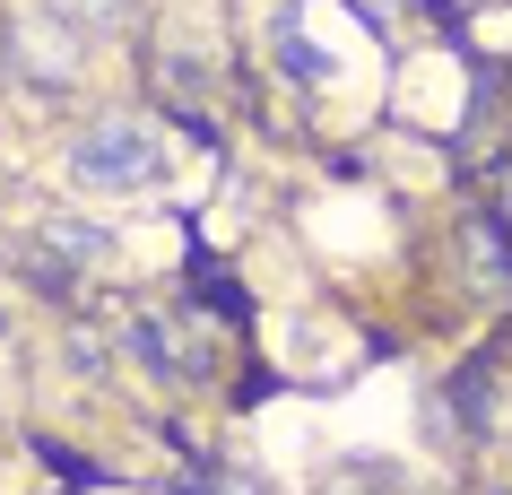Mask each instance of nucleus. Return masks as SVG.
<instances>
[{
	"label": "nucleus",
	"instance_id": "f257e3e1",
	"mask_svg": "<svg viewBox=\"0 0 512 495\" xmlns=\"http://www.w3.org/2000/svg\"><path fill=\"white\" fill-rule=\"evenodd\" d=\"M70 165H79V183L87 192H157V174H165V148L148 122H96V131L70 148Z\"/></svg>",
	"mask_w": 512,
	"mask_h": 495
},
{
	"label": "nucleus",
	"instance_id": "f03ea898",
	"mask_svg": "<svg viewBox=\"0 0 512 495\" xmlns=\"http://www.w3.org/2000/svg\"><path fill=\"white\" fill-rule=\"evenodd\" d=\"M122 348H131V357L148 365V374H165V383H183V348L165 339V322H148V313H131V322H122Z\"/></svg>",
	"mask_w": 512,
	"mask_h": 495
},
{
	"label": "nucleus",
	"instance_id": "7ed1b4c3",
	"mask_svg": "<svg viewBox=\"0 0 512 495\" xmlns=\"http://www.w3.org/2000/svg\"><path fill=\"white\" fill-rule=\"evenodd\" d=\"M53 261H70V270H105L113 261V235L87 218H53Z\"/></svg>",
	"mask_w": 512,
	"mask_h": 495
},
{
	"label": "nucleus",
	"instance_id": "20e7f679",
	"mask_svg": "<svg viewBox=\"0 0 512 495\" xmlns=\"http://www.w3.org/2000/svg\"><path fill=\"white\" fill-rule=\"evenodd\" d=\"M183 495H261L252 478H217V469H200V478H183Z\"/></svg>",
	"mask_w": 512,
	"mask_h": 495
},
{
	"label": "nucleus",
	"instance_id": "39448f33",
	"mask_svg": "<svg viewBox=\"0 0 512 495\" xmlns=\"http://www.w3.org/2000/svg\"><path fill=\"white\" fill-rule=\"evenodd\" d=\"M61 9H70L79 27H105V18H113V9H122V0H61Z\"/></svg>",
	"mask_w": 512,
	"mask_h": 495
}]
</instances>
